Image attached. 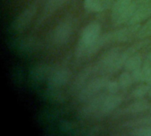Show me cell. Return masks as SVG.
I'll list each match as a JSON object with an SVG mask.
<instances>
[{
  "mask_svg": "<svg viewBox=\"0 0 151 136\" xmlns=\"http://www.w3.org/2000/svg\"><path fill=\"white\" fill-rule=\"evenodd\" d=\"M102 31L101 24L98 22H90L83 27L80 39L74 50V58L77 61L87 59L88 48L97 41Z\"/></svg>",
  "mask_w": 151,
  "mask_h": 136,
  "instance_id": "obj_1",
  "label": "cell"
},
{
  "mask_svg": "<svg viewBox=\"0 0 151 136\" xmlns=\"http://www.w3.org/2000/svg\"><path fill=\"white\" fill-rule=\"evenodd\" d=\"M138 8L134 0H114L111 6V23L113 27L127 24Z\"/></svg>",
  "mask_w": 151,
  "mask_h": 136,
  "instance_id": "obj_2",
  "label": "cell"
},
{
  "mask_svg": "<svg viewBox=\"0 0 151 136\" xmlns=\"http://www.w3.org/2000/svg\"><path fill=\"white\" fill-rule=\"evenodd\" d=\"M8 48L14 53L29 55L36 52L41 48L40 40L34 35H15L7 42Z\"/></svg>",
  "mask_w": 151,
  "mask_h": 136,
  "instance_id": "obj_3",
  "label": "cell"
},
{
  "mask_svg": "<svg viewBox=\"0 0 151 136\" xmlns=\"http://www.w3.org/2000/svg\"><path fill=\"white\" fill-rule=\"evenodd\" d=\"M37 9H38V4L36 1L30 4L26 8H24L12 19V21L11 22L8 27V32L15 35L23 33L34 19Z\"/></svg>",
  "mask_w": 151,
  "mask_h": 136,
  "instance_id": "obj_4",
  "label": "cell"
},
{
  "mask_svg": "<svg viewBox=\"0 0 151 136\" xmlns=\"http://www.w3.org/2000/svg\"><path fill=\"white\" fill-rule=\"evenodd\" d=\"M75 27V21L73 17L65 18L58 22L53 28L50 35V42L56 47L65 45L71 39Z\"/></svg>",
  "mask_w": 151,
  "mask_h": 136,
  "instance_id": "obj_5",
  "label": "cell"
},
{
  "mask_svg": "<svg viewBox=\"0 0 151 136\" xmlns=\"http://www.w3.org/2000/svg\"><path fill=\"white\" fill-rule=\"evenodd\" d=\"M109 80V75H98L93 78L77 93V100L80 103L84 104L100 93L105 91Z\"/></svg>",
  "mask_w": 151,
  "mask_h": 136,
  "instance_id": "obj_6",
  "label": "cell"
},
{
  "mask_svg": "<svg viewBox=\"0 0 151 136\" xmlns=\"http://www.w3.org/2000/svg\"><path fill=\"white\" fill-rule=\"evenodd\" d=\"M121 53V48L114 46L104 51L96 62L101 75H109L115 73V65Z\"/></svg>",
  "mask_w": 151,
  "mask_h": 136,
  "instance_id": "obj_7",
  "label": "cell"
},
{
  "mask_svg": "<svg viewBox=\"0 0 151 136\" xmlns=\"http://www.w3.org/2000/svg\"><path fill=\"white\" fill-rule=\"evenodd\" d=\"M58 128L62 133L71 135H96L101 131V127L98 126L84 127L66 119H62L58 122Z\"/></svg>",
  "mask_w": 151,
  "mask_h": 136,
  "instance_id": "obj_8",
  "label": "cell"
},
{
  "mask_svg": "<svg viewBox=\"0 0 151 136\" xmlns=\"http://www.w3.org/2000/svg\"><path fill=\"white\" fill-rule=\"evenodd\" d=\"M101 75L98 70V67L95 63L87 65L86 67H84L82 70H81L78 74L75 76V78L73 79L71 88H70V91L73 94H77L88 81H90L93 78Z\"/></svg>",
  "mask_w": 151,
  "mask_h": 136,
  "instance_id": "obj_9",
  "label": "cell"
},
{
  "mask_svg": "<svg viewBox=\"0 0 151 136\" xmlns=\"http://www.w3.org/2000/svg\"><path fill=\"white\" fill-rule=\"evenodd\" d=\"M71 76L72 72L66 65H58L57 67H53L46 81L47 87L61 89L70 81Z\"/></svg>",
  "mask_w": 151,
  "mask_h": 136,
  "instance_id": "obj_10",
  "label": "cell"
},
{
  "mask_svg": "<svg viewBox=\"0 0 151 136\" xmlns=\"http://www.w3.org/2000/svg\"><path fill=\"white\" fill-rule=\"evenodd\" d=\"M107 92L104 91L95 97L91 98L88 102L83 104V106L79 110L77 115L81 119H96L101 105L107 96Z\"/></svg>",
  "mask_w": 151,
  "mask_h": 136,
  "instance_id": "obj_11",
  "label": "cell"
},
{
  "mask_svg": "<svg viewBox=\"0 0 151 136\" xmlns=\"http://www.w3.org/2000/svg\"><path fill=\"white\" fill-rule=\"evenodd\" d=\"M150 103L149 100L137 99L125 106L120 110H117L115 112V117H124V116H139L146 113L150 111Z\"/></svg>",
  "mask_w": 151,
  "mask_h": 136,
  "instance_id": "obj_12",
  "label": "cell"
},
{
  "mask_svg": "<svg viewBox=\"0 0 151 136\" xmlns=\"http://www.w3.org/2000/svg\"><path fill=\"white\" fill-rule=\"evenodd\" d=\"M123 100H124V97L119 93L107 94V96H105L101 105V108L99 110L96 119H102L115 112L119 109V107L121 105Z\"/></svg>",
  "mask_w": 151,
  "mask_h": 136,
  "instance_id": "obj_13",
  "label": "cell"
},
{
  "mask_svg": "<svg viewBox=\"0 0 151 136\" xmlns=\"http://www.w3.org/2000/svg\"><path fill=\"white\" fill-rule=\"evenodd\" d=\"M52 68L53 67L47 63H37L33 65L28 72V79L30 82L36 86L41 82L47 81Z\"/></svg>",
  "mask_w": 151,
  "mask_h": 136,
  "instance_id": "obj_14",
  "label": "cell"
},
{
  "mask_svg": "<svg viewBox=\"0 0 151 136\" xmlns=\"http://www.w3.org/2000/svg\"><path fill=\"white\" fill-rule=\"evenodd\" d=\"M70 0H45L44 6L40 16L37 19L35 27H39L42 26L49 18H50L58 9H60L65 4Z\"/></svg>",
  "mask_w": 151,
  "mask_h": 136,
  "instance_id": "obj_15",
  "label": "cell"
},
{
  "mask_svg": "<svg viewBox=\"0 0 151 136\" xmlns=\"http://www.w3.org/2000/svg\"><path fill=\"white\" fill-rule=\"evenodd\" d=\"M142 24H134L129 25L127 24V27H120L119 29L113 30V37L114 42H127L130 40L136 37L138 31L140 30Z\"/></svg>",
  "mask_w": 151,
  "mask_h": 136,
  "instance_id": "obj_16",
  "label": "cell"
},
{
  "mask_svg": "<svg viewBox=\"0 0 151 136\" xmlns=\"http://www.w3.org/2000/svg\"><path fill=\"white\" fill-rule=\"evenodd\" d=\"M39 95L41 97L53 104H62L65 103L66 97L62 93L60 89H51L46 87L45 89H42L39 91Z\"/></svg>",
  "mask_w": 151,
  "mask_h": 136,
  "instance_id": "obj_17",
  "label": "cell"
},
{
  "mask_svg": "<svg viewBox=\"0 0 151 136\" xmlns=\"http://www.w3.org/2000/svg\"><path fill=\"white\" fill-rule=\"evenodd\" d=\"M114 0H83L84 9L92 13L102 12L112 6Z\"/></svg>",
  "mask_w": 151,
  "mask_h": 136,
  "instance_id": "obj_18",
  "label": "cell"
},
{
  "mask_svg": "<svg viewBox=\"0 0 151 136\" xmlns=\"http://www.w3.org/2000/svg\"><path fill=\"white\" fill-rule=\"evenodd\" d=\"M151 17V2L139 6L134 12V15L130 19L127 24H142V22L148 20Z\"/></svg>",
  "mask_w": 151,
  "mask_h": 136,
  "instance_id": "obj_19",
  "label": "cell"
},
{
  "mask_svg": "<svg viewBox=\"0 0 151 136\" xmlns=\"http://www.w3.org/2000/svg\"><path fill=\"white\" fill-rule=\"evenodd\" d=\"M151 126V114L148 116H142L127 120L120 125V127L124 130H132L139 127H145Z\"/></svg>",
  "mask_w": 151,
  "mask_h": 136,
  "instance_id": "obj_20",
  "label": "cell"
},
{
  "mask_svg": "<svg viewBox=\"0 0 151 136\" xmlns=\"http://www.w3.org/2000/svg\"><path fill=\"white\" fill-rule=\"evenodd\" d=\"M64 114H65V112L62 109H57V108L47 109V110L41 112V113L39 114L38 121L42 122V124L51 123L58 119L59 117H61Z\"/></svg>",
  "mask_w": 151,
  "mask_h": 136,
  "instance_id": "obj_21",
  "label": "cell"
},
{
  "mask_svg": "<svg viewBox=\"0 0 151 136\" xmlns=\"http://www.w3.org/2000/svg\"><path fill=\"white\" fill-rule=\"evenodd\" d=\"M143 65V59H142V56L141 54H139L138 52L130 56L125 65H124V69L129 72H133L134 70H137L139 68H141Z\"/></svg>",
  "mask_w": 151,
  "mask_h": 136,
  "instance_id": "obj_22",
  "label": "cell"
},
{
  "mask_svg": "<svg viewBox=\"0 0 151 136\" xmlns=\"http://www.w3.org/2000/svg\"><path fill=\"white\" fill-rule=\"evenodd\" d=\"M118 81H119V88H120L121 91L128 90L132 87V85L134 83L131 72L127 71V70H125L124 72H122L119 74V76L118 78Z\"/></svg>",
  "mask_w": 151,
  "mask_h": 136,
  "instance_id": "obj_23",
  "label": "cell"
},
{
  "mask_svg": "<svg viewBox=\"0 0 151 136\" xmlns=\"http://www.w3.org/2000/svg\"><path fill=\"white\" fill-rule=\"evenodd\" d=\"M151 88V84L148 83H140L137 87H135L131 94L130 96L132 99L134 100H137V99H143L145 98L147 96H149V92Z\"/></svg>",
  "mask_w": 151,
  "mask_h": 136,
  "instance_id": "obj_24",
  "label": "cell"
},
{
  "mask_svg": "<svg viewBox=\"0 0 151 136\" xmlns=\"http://www.w3.org/2000/svg\"><path fill=\"white\" fill-rule=\"evenodd\" d=\"M150 36H151V17L148 20H146L145 24L142 25L135 38L141 40V39H147Z\"/></svg>",
  "mask_w": 151,
  "mask_h": 136,
  "instance_id": "obj_25",
  "label": "cell"
},
{
  "mask_svg": "<svg viewBox=\"0 0 151 136\" xmlns=\"http://www.w3.org/2000/svg\"><path fill=\"white\" fill-rule=\"evenodd\" d=\"M12 80L15 85H21L23 82V71L20 67L15 66L12 68Z\"/></svg>",
  "mask_w": 151,
  "mask_h": 136,
  "instance_id": "obj_26",
  "label": "cell"
},
{
  "mask_svg": "<svg viewBox=\"0 0 151 136\" xmlns=\"http://www.w3.org/2000/svg\"><path fill=\"white\" fill-rule=\"evenodd\" d=\"M127 134L133 136H151V126L145 127H139L129 130Z\"/></svg>",
  "mask_w": 151,
  "mask_h": 136,
  "instance_id": "obj_27",
  "label": "cell"
},
{
  "mask_svg": "<svg viewBox=\"0 0 151 136\" xmlns=\"http://www.w3.org/2000/svg\"><path fill=\"white\" fill-rule=\"evenodd\" d=\"M105 91L108 94H117L120 91L119 84L118 80H109L105 88Z\"/></svg>",
  "mask_w": 151,
  "mask_h": 136,
  "instance_id": "obj_28",
  "label": "cell"
},
{
  "mask_svg": "<svg viewBox=\"0 0 151 136\" xmlns=\"http://www.w3.org/2000/svg\"><path fill=\"white\" fill-rule=\"evenodd\" d=\"M133 79L134 83H144V79H143V72H142V66L137 70H134L131 72Z\"/></svg>",
  "mask_w": 151,
  "mask_h": 136,
  "instance_id": "obj_29",
  "label": "cell"
},
{
  "mask_svg": "<svg viewBox=\"0 0 151 136\" xmlns=\"http://www.w3.org/2000/svg\"><path fill=\"white\" fill-rule=\"evenodd\" d=\"M135 4H137V6H141V5H143V4H146L148 3L151 2V0H134Z\"/></svg>",
  "mask_w": 151,
  "mask_h": 136,
  "instance_id": "obj_30",
  "label": "cell"
},
{
  "mask_svg": "<svg viewBox=\"0 0 151 136\" xmlns=\"http://www.w3.org/2000/svg\"><path fill=\"white\" fill-rule=\"evenodd\" d=\"M145 63H148V64L151 65V51L147 55L146 59H145Z\"/></svg>",
  "mask_w": 151,
  "mask_h": 136,
  "instance_id": "obj_31",
  "label": "cell"
},
{
  "mask_svg": "<svg viewBox=\"0 0 151 136\" xmlns=\"http://www.w3.org/2000/svg\"><path fill=\"white\" fill-rule=\"evenodd\" d=\"M149 97L151 99V88L150 89V92H149Z\"/></svg>",
  "mask_w": 151,
  "mask_h": 136,
  "instance_id": "obj_32",
  "label": "cell"
},
{
  "mask_svg": "<svg viewBox=\"0 0 151 136\" xmlns=\"http://www.w3.org/2000/svg\"><path fill=\"white\" fill-rule=\"evenodd\" d=\"M149 112H150V114H151V104H150V111H149Z\"/></svg>",
  "mask_w": 151,
  "mask_h": 136,
  "instance_id": "obj_33",
  "label": "cell"
},
{
  "mask_svg": "<svg viewBox=\"0 0 151 136\" xmlns=\"http://www.w3.org/2000/svg\"><path fill=\"white\" fill-rule=\"evenodd\" d=\"M147 64H148V63H147Z\"/></svg>",
  "mask_w": 151,
  "mask_h": 136,
  "instance_id": "obj_34",
  "label": "cell"
}]
</instances>
